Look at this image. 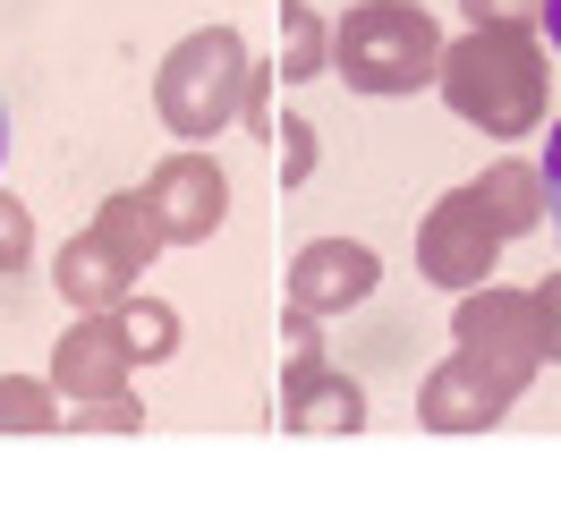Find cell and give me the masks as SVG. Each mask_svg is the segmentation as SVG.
<instances>
[{"instance_id":"2e32d148","label":"cell","mask_w":561,"mask_h":527,"mask_svg":"<svg viewBox=\"0 0 561 527\" xmlns=\"http://www.w3.org/2000/svg\"><path fill=\"white\" fill-rule=\"evenodd\" d=\"M111 316H119V332H128L137 366H153V357H171V350H179V316L162 307V298H153V289H128Z\"/></svg>"},{"instance_id":"9c48e42d","label":"cell","mask_w":561,"mask_h":527,"mask_svg":"<svg viewBox=\"0 0 561 527\" xmlns=\"http://www.w3.org/2000/svg\"><path fill=\"white\" fill-rule=\"evenodd\" d=\"M137 282H145V264H137V255H119L94 221H85V230L60 247V264H51V289L69 298V316H111Z\"/></svg>"},{"instance_id":"3957f363","label":"cell","mask_w":561,"mask_h":527,"mask_svg":"<svg viewBox=\"0 0 561 527\" xmlns=\"http://www.w3.org/2000/svg\"><path fill=\"white\" fill-rule=\"evenodd\" d=\"M247 43L239 26H196V35H179L162 51V69H153V111H162V128L179 145H213L247 103Z\"/></svg>"},{"instance_id":"603a6c76","label":"cell","mask_w":561,"mask_h":527,"mask_svg":"<svg viewBox=\"0 0 561 527\" xmlns=\"http://www.w3.org/2000/svg\"><path fill=\"white\" fill-rule=\"evenodd\" d=\"M536 307H545V332H553V366H561V273L536 282Z\"/></svg>"},{"instance_id":"ac0fdd59","label":"cell","mask_w":561,"mask_h":527,"mask_svg":"<svg viewBox=\"0 0 561 527\" xmlns=\"http://www.w3.org/2000/svg\"><path fill=\"white\" fill-rule=\"evenodd\" d=\"M273 162H280V187H307V179H316V119L280 111L273 119Z\"/></svg>"},{"instance_id":"5b68a950","label":"cell","mask_w":561,"mask_h":527,"mask_svg":"<svg viewBox=\"0 0 561 527\" xmlns=\"http://www.w3.org/2000/svg\"><path fill=\"white\" fill-rule=\"evenodd\" d=\"M502 230H493V213L477 205V187H451V196H434V213L417 221V273L434 289H477L493 282V264H502Z\"/></svg>"},{"instance_id":"5bb4252c","label":"cell","mask_w":561,"mask_h":527,"mask_svg":"<svg viewBox=\"0 0 561 527\" xmlns=\"http://www.w3.org/2000/svg\"><path fill=\"white\" fill-rule=\"evenodd\" d=\"M69 400L51 391V375H0V434H60Z\"/></svg>"},{"instance_id":"52a82bcc","label":"cell","mask_w":561,"mask_h":527,"mask_svg":"<svg viewBox=\"0 0 561 527\" xmlns=\"http://www.w3.org/2000/svg\"><path fill=\"white\" fill-rule=\"evenodd\" d=\"M145 196H153V221H162L171 247H205L230 221V179H221L213 153H171L162 171L145 179Z\"/></svg>"},{"instance_id":"8fae6325","label":"cell","mask_w":561,"mask_h":527,"mask_svg":"<svg viewBox=\"0 0 561 527\" xmlns=\"http://www.w3.org/2000/svg\"><path fill=\"white\" fill-rule=\"evenodd\" d=\"M280 417H289V434H357L366 425V391L350 383V375H307V383L280 391Z\"/></svg>"},{"instance_id":"ba28073f","label":"cell","mask_w":561,"mask_h":527,"mask_svg":"<svg viewBox=\"0 0 561 527\" xmlns=\"http://www.w3.org/2000/svg\"><path fill=\"white\" fill-rule=\"evenodd\" d=\"M128 375H137V350H128V332H119V316H77L69 332H60V350H51V391L60 400H111V391H128Z\"/></svg>"},{"instance_id":"4fadbf2b","label":"cell","mask_w":561,"mask_h":527,"mask_svg":"<svg viewBox=\"0 0 561 527\" xmlns=\"http://www.w3.org/2000/svg\"><path fill=\"white\" fill-rule=\"evenodd\" d=\"M273 69H280V85L332 69V35H323V18L307 9V0H280L273 9Z\"/></svg>"},{"instance_id":"d6986e66","label":"cell","mask_w":561,"mask_h":527,"mask_svg":"<svg viewBox=\"0 0 561 527\" xmlns=\"http://www.w3.org/2000/svg\"><path fill=\"white\" fill-rule=\"evenodd\" d=\"M26 264H35V213L18 196H0V282H18Z\"/></svg>"},{"instance_id":"7402d4cb","label":"cell","mask_w":561,"mask_h":527,"mask_svg":"<svg viewBox=\"0 0 561 527\" xmlns=\"http://www.w3.org/2000/svg\"><path fill=\"white\" fill-rule=\"evenodd\" d=\"M536 179H545V221H561V119L545 137V153H536Z\"/></svg>"},{"instance_id":"cb8c5ba5","label":"cell","mask_w":561,"mask_h":527,"mask_svg":"<svg viewBox=\"0 0 561 527\" xmlns=\"http://www.w3.org/2000/svg\"><path fill=\"white\" fill-rule=\"evenodd\" d=\"M545 35H553V51H561V0H545V18H536Z\"/></svg>"},{"instance_id":"e0dca14e","label":"cell","mask_w":561,"mask_h":527,"mask_svg":"<svg viewBox=\"0 0 561 527\" xmlns=\"http://www.w3.org/2000/svg\"><path fill=\"white\" fill-rule=\"evenodd\" d=\"M316 366H323L316 316H307V307H280V391H289V383H307Z\"/></svg>"},{"instance_id":"30bf717a","label":"cell","mask_w":561,"mask_h":527,"mask_svg":"<svg viewBox=\"0 0 561 527\" xmlns=\"http://www.w3.org/2000/svg\"><path fill=\"white\" fill-rule=\"evenodd\" d=\"M417 417L434 425V434H485V425H502L511 417V391L493 383L477 357L459 350V357H443L434 375H425V391H417Z\"/></svg>"},{"instance_id":"d4e9b609","label":"cell","mask_w":561,"mask_h":527,"mask_svg":"<svg viewBox=\"0 0 561 527\" xmlns=\"http://www.w3.org/2000/svg\"><path fill=\"white\" fill-rule=\"evenodd\" d=\"M0 162H9V111H0Z\"/></svg>"},{"instance_id":"7c38bea8","label":"cell","mask_w":561,"mask_h":527,"mask_svg":"<svg viewBox=\"0 0 561 527\" xmlns=\"http://www.w3.org/2000/svg\"><path fill=\"white\" fill-rule=\"evenodd\" d=\"M468 187H477V205L493 213L502 239L545 230V179H536V162H485V179H468Z\"/></svg>"},{"instance_id":"6da1fadb","label":"cell","mask_w":561,"mask_h":527,"mask_svg":"<svg viewBox=\"0 0 561 527\" xmlns=\"http://www.w3.org/2000/svg\"><path fill=\"white\" fill-rule=\"evenodd\" d=\"M434 85H443V103L493 145L545 128V111H553V69H545L536 35H502V26H468L459 43H443Z\"/></svg>"},{"instance_id":"9a60e30c","label":"cell","mask_w":561,"mask_h":527,"mask_svg":"<svg viewBox=\"0 0 561 527\" xmlns=\"http://www.w3.org/2000/svg\"><path fill=\"white\" fill-rule=\"evenodd\" d=\"M94 230H103L119 255H137V264H153L162 255V221H153V196H137V187H119V196H103V213H94Z\"/></svg>"},{"instance_id":"7a4b0ae2","label":"cell","mask_w":561,"mask_h":527,"mask_svg":"<svg viewBox=\"0 0 561 527\" xmlns=\"http://www.w3.org/2000/svg\"><path fill=\"white\" fill-rule=\"evenodd\" d=\"M332 69L341 85L375 94V103H400L434 85L443 69V26L425 0H357L350 18H332Z\"/></svg>"},{"instance_id":"ffe728a7","label":"cell","mask_w":561,"mask_h":527,"mask_svg":"<svg viewBox=\"0 0 561 527\" xmlns=\"http://www.w3.org/2000/svg\"><path fill=\"white\" fill-rule=\"evenodd\" d=\"M69 425H77V434H137V425H145V409L128 400V391H111V400H77V409H69Z\"/></svg>"},{"instance_id":"8992f818","label":"cell","mask_w":561,"mask_h":527,"mask_svg":"<svg viewBox=\"0 0 561 527\" xmlns=\"http://www.w3.org/2000/svg\"><path fill=\"white\" fill-rule=\"evenodd\" d=\"M289 307H307V316H350V307H366L375 289H383V255L357 239H307L298 255H289Z\"/></svg>"},{"instance_id":"277c9868","label":"cell","mask_w":561,"mask_h":527,"mask_svg":"<svg viewBox=\"0 0 561 527\" xmlns=\"http://www.w3.org/2000/svg\"><path fill=\"white\" fill-rule=\"evenodd\" d=\"M451 341L477 357V366H485V375L511 391V400H519V391L536 383V366L553 357V332H545V307H536V289H493V282L459 289Z\"/></svg>"},{"instance_id":"44dd1931","label":"cell","mask_w":561,"mask_h":527,"mask_svg":"<svg viewBox=\"0 0 561 527\" xmlns=\"http://www.w3.org/2000/svg\"><path fill=\"white\" fill-rule=\"evenodd\" d=\"M459 18L468 26H502V35H536L545 0H459Z\"/></svg>"}]
</instances>
